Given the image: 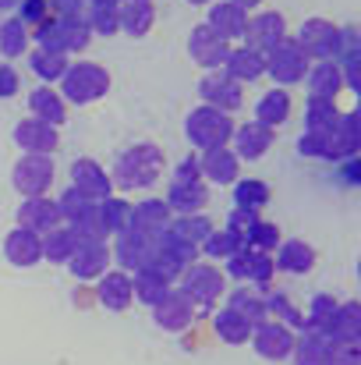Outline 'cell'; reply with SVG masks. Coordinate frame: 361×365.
I'll list each match as a JSON object with an SVG mask.
<instances>
[{
	"label": "cell",
	"mask_w": 361,
	"mask_h": 365,
	"mask_svg": "<svg viewBox=\"0 0 361 365\" xmlns=\"http://www.w3.org/2000/svg\"><path fill=\"white\" fill-rule=\"evenodd\" d=\"M248 248H255V252H273L276 245H280V231H276V224H266V220H255V227L248 231V238H244Z\"/></svg>",
	"instance_id": "c3c4849f"
},
{
	"label": "cell",
	"mask_w": 361,
	"mask_h": 365,
	"mask_svg": "<svg viewBox=\"0 0 361 365\" xmlns=\"http://www.w3.org/2000/svg\"><path fill=\"white\" fill-rule=\"evenodd\" d=\"M326 351H330V337L323 330H305L301 337H294V351L298 365H326Z\"/></svg>",
	"instance_id": "d6a6232c"
},
{
	"label": "cell",
	"mask_w": 361,
	"mask_h": 365,
	"mask_svg": "<svg viewBox=\"0 0 361 365\" xmlns=\"http://www.w3.org/2000/svg\"><path fill=\"white\" fill-rule=\"evenodd\" d=\"M14 93H18V75L7 64H0V96H14Z\"/></svg>",
	"instance_id": "db71d44e"
},
{
	"label": "cell",
	"mask_w": 361,
	"mask_h": 365,
	"mask_svg": "<svg viewBox=\"0 0 361 365\" xmlns=\"http://www.w3.org/2000/svg\"><path fill=\"white\" fill-rule=\"evenodd\" d=\"M220 39H244V25H248V14L234 7L231 0H224V4H213L209 7V21H206Z\"/></svg>",
	"instance_id": "cb8c5ba5"
},
{
	"label": "cell",
	"mask_w": 361,
	"mask_h": 365,
	"mask_svg": "<svg viewBox=\"0 0 361 365\" xmlns=\"http://www.w3.org/2000/svg\"><path fill=\"white\" fill-rule=\"evenodd\" d=\"M224 75H231L234 82H255L266 75V53L258 50H248V46H238L227 53V64H224Z\"/></svg>",
	"instance_id": "603a6c76"
},
{
	"label": "cell",
	"mask_w": 361,
	"mask_h": 365,
	"mask_svg": "<svg viewBox=\"0 0 361 365\" xmlns=\"http://www.w3.org/2000/svg\"><path fill=\"white\" fill-rule=\"evenodd\" d=\"M64 220H61V210H57V202L53 199H46V195H39V199H25L21 202V210H18V227H25V231H32V235H46V231H53V227H61Z\"/></svg>",
	"instance_id": "7c38bea8"
},
{
	"label": "cell",
	"mask_w": 361,
	"mask_h": 365,
	"mask_svg": "<svg viewBox=\"0 0 361 365\" xmlns=\"http://www.w3.org/2000/svg\"><path fill=\"white\" fill-rule=\"evenodd\" d=\"M333 312H337V298L315 294V298H312V312H308V319H305V330H323V334H326Z\"/></svg>",
	"instance_id": "7dc6e473"
},
{
	"label": "cell",
	"mask_w": 361,
	"mask_h": 365,
	"mask_svg": "<svg viewBox=\"0 0 361 365\" xmlns=\"http://www.w3.org/2000/svg\"><path fill=\"white\" fill-rule=\"evenodd\" d=\"M14 188L25 195V199H39L46 195L50 181H53V160L50 156H39V153H28L25 160L14 163Z\"/></svg>",
	"instance_id": "52a82bcc"
},
{
	"label": "cell",
	"mask_w": 361,
	"mask_h": 365,
	"mask_svg": "<svg viewBox=\"0 0 361 365\" xmlns=\"http://www.w3.org/2000/svg\"><path fill=\"white\" fill-rule=\"evenodd\" d=\"M71 181H75V192H82L93 202H103V199L114 195V185H110L107 170L96 160H75L71 163Z\"/></svg>",
	"instance_id": "8fae6325"
},
{
	"label": "cell",
	"mask_w": 361,
	"mask_h": 365,
	"mask_svg": "<svg viewBox=\"0 0 361 365\" xmlns=\"http://www.w3.org/2000/svg\"><path fill=\"white\" fill-rule=\"evenodd\" d=\"M131 227L149 238H159L170 227V206L163 199H145V202L131 206Z\"/></svg>",
	"instance_id": "2e32d148"
},
{
	"label": "cell",
	"mask_w": 361,
	"mask_h": 365,
	"mask_svg": "<svg viewBox=\"0 0 361 365\" xmlns=\"http://www.w3.org/2000/svg\"><path fill=\"white\" fill-rule=\"evenodd\" d=\"M227 269H231L234 277H241V280H255V284H262V280H269V277L276 273L273 255L255 252V248H248V245H241L238 252L227 259Z\"/></svg>",
	"instance_id": "5bb4252c"
},
{
	"label": "cell",
	"mask_w": 361,
	"mask_h": 365,
	"mask_svg": "<svg viewBox=\"0 0 361 365\" xmlns=\"http://www.w3.org/2000/svg\"><path fill=\"white\" fill-rule=\"evenodd\" d=\"M266 319L283 323V327H301V330H305V316L291 305L287 294H273V298H266Z\"/></svg>",
	"instance_id": "f6af8a7d"
},
{
	"label": "cell",
	"mask_w": 361,
	"mask_h": 365,
	"mask_svg": "<svg viewBox=\"0 0 361 365\" xmlns=\"http://www.w3.org/2000/svg\"><path fill=\"white\" fill-rule=\"evenodd\" d=\"M181 294L195 305H213L224 294V273L213 266H195L188 262L181 269Z\"/></svg>",
	"instance_id": "8992f818"
},
{
	"label": "cell",
	"mask_w": 361,
	"mask_h": 365,
	"mask_svg": "<svg viewBox=\"0 0 361 365\" xmlns=\"http://www.w3.org/2000/svg\"><path fill=\"white\" fill-rule=\"evenodd\" d=\"M78 238H75V231L71 227H53V231H46L43 235V255L50 259V262H68L71 255H75V248H78Z\"/></svg>",
	"instance_id": "e575fe53"
},
{
	"label": "cell",
	"mask_w": 361,
	"mask_h": 365,
	"mask_svg": "<svg viewBox=\"0 0 361 365\" xmlns=\"http://www.w3.org/2000/svg\"><path fill=\"white\" fill-rule=\"evenodd\" d=\"M28 107H32V118L43 124H50V128H61L64 118H68V107H64V96H57L53 89H36L32 96H28Z\"/></svg>",
	"instance_id": "f1b7e54d"
},
{
	"label": "cell",
	"mask_w": 361,
	"mask_h": 365,
	"mask_svg": "<svg viewBox=\"0 0 361 365\" xmlns=\"http://www.w3.org/2000/svg\"><path fill=\"white\" fill-rule=\"evenodd\" d=\"M174 238H181L184 245H202L209 238V231H213V224L206 220V217H199V213H188V217H177V220H170V227H167Z\"/></svg>",
	"instance_id": "8d00e7d4"
},
{
	"label": "cell",
	"mask_w": 361,
	"mask_h": 365,
	"mask_svg": "<svg viewBox=\"0 0 361 365\" xmlns=\"http://www.w3.org/2000/svg\"><path fill=\"white\" fill-rule=\"evenodd\" d=\"M312 262H315V252L305 242H283L276 259H273V266H280L283 273H308Z\"/></svg>",
	"instance_id": "836d02e7"
},
{
	"label": "cell",
	"mask_w": 361,
	"mask_h": 365,
	"mask_svg": "<svg viewBox=\"0 0 361 365\" xmlns=\"http://www.w3.org/2000/svg\"><path fill=\"white\" fill-rule=\"evenodd\" d=\"M61 86H64V96L71 103H93L110 89V75H107V68H100L93 61H82V64H68Z\"/></svg>",
	"instance_id": "7a4b0ae2"
},
{
	"label": "cell",
	"mask_w": 361,
	"mask_h": 365,
	"mask_svg": "<svg viewBox=\"0 0 361 365\" xmlns=\"http://www.w3.org/2000/svg\"><path fill=\"white\" fill-rule=\"evenodd\" d=\"M231 135H234L231 118L220 114V110H213V107H199V110L188 118V138H192V145H199L202 153L224 149V145L231 142Z\"/></svg>",
	"instance_id": "277c9868"
},
{
	"label": "cell",
	"mask_w": 361,
	"mask_h": 365,
	"mask_svg": "<svg viewBox=\"0 0 361 365\" xmlns=\"http://www.w3.org/2000/svg\"><path fill=\"white\" fill-rule=\"evenodd\" d=\"M163 170V153L152 142H138L131 149H124L114 167V181L117 188H149Z\"/></svg>",
	"instance_id": "6da1fadb"
},
{
	"label": "cell",
	"mask_w": 361,
	"mask_h": 365,
	"mask_svg": "<svg viewBox=\"0 0 361 365\" xmlns=\"http://www.w3.org/2000/svg\"><path fill=\"white\" fill-rule=\"evenodd\" d=\"M167 291H170V287H167L163 280H156L152 273H145V269L131 277V298H138V302H145V305L163 302V298H167Z\"/></svg>",
	"instance_id": "b9f144b4"
},
{
	"label": "cell",
	"mask_w": 361,
	"mask_h": 365,
	"mask_svg": "<svg viewBox=\"0 0 361 365\" xmlns=\"http://www.w3.org/2000/svg\"><path fill=\"white\" fill-rule=\"evenodd\" d=\"M231 4H234V7H241V11L248 14V11H255V7H258L262 0H231Z\"/></svg>",
	"instance_id": "11a10c76"
},
{
	"label": "cell",
	"mask_w": 361,
	"mask_h": 365,
	"mask_svg": "<svg viewBox=\"0 0 361 365\" xmlns=\"http://www.w3.org/2000/svg\"><path fill=\"white\" fill-rule=\"evenodd\" d=\"M251 344L262 359L269 362H280V359H291L294 351V334L283 327V323H273V319H262L258 327H251Z\"/></svg>",
	"instance_id": "9c48e42d"
},
{
	"label": "cell",
	"mask_w": 361,
	"mask_h": 365,
	"mask_svg": "<svg viewBox=\"0 0 361 365\" xmlns=\"http://www.w3.org/2000/svg\"><path fill=\"white\" fill-rule=\"evenodd\" d=\"M50 18V4L46 0H18V21L28 25H43Z\"/></svg>",
	"instance_id": "816d5d0a"
},
{
	"label": "cell",
	"mask_w": 361,
	"mask_h": 365,
	"mask_svg": "<svg viewBox=\"0 0 361 365\" xmlns=\"http://www.w3.org/2000/svg\"><path fill=\"white\" fill-rule=\"evenodd\" d=\"M287 39V25H283V14H276V11H266V14H255V18H248V25H244V43H248V50H258V53H269L276 43H283Z\"/></svg>",
	"instance_id": "30bf717a"
},
{
	"label": "cell",
	"mask_w": 361,
	"mask_h": 365,
	"mask_svg": "<svg viewBox=\"0 0 361 365\" xmlns=\"http://www.w3.org/2000/svg\"><path fill=\"white\" fill-rule=\"evenodd\" d=\"M39 36V50H53V53H68V50H85L93 32L82 18H53L36 25Z\"/></svg>",
	"instance_id": "3957f363"
},
{
	"label": "cell",
	"mask_w": 361,
	"mask_h": 365,
	"mask_svg": "<svg viewBox=\"0 0 361 365\" xmlns=\"http://www.w3.org/2000/svg\"><path fill=\"white\" fill-rule=\"evenodd\" d=\"M114 11H117V29H124L127 36H145L156 18L152 0H117Z\"/></svg>",
	"instance_id": "7402d4cb"
},
{
	"label": "cell",
	"mask_w": 361,
	"mask_h": 365,
	"mask_svg": "<svg viewBox=\"0 0 361 365\" xmlns=\"http://www.w3.org/2000/svg\"><path fill=\"white\" fill-rule=\"evenodd\" d=\"M199 174L209 178V181H220V185L238 181V156H234L227 145H224V149H209V153H202V160H199Z\"/></svg>",
	"instance_id": "4316f807"
},
{
	"label": "cell",
	"mask_w": 361,
	"mask_h": 365,
	"mask_svg": "<svg viewBox=\"0 0 361 365\" xmlns=\"http://www.w3.org/2000/svg\"><path fill=\"white\" fill-rule=\"evenodd\" d=\"M238 248H241V245L234 242L227 231H209V238L202 242V252H206L209 259H231Z\"/></svg>",
	"instance_id": "681fc988"
},
{
	"label": "cell",
	"mask_w": 361,
	"mask_h": 365,
	"mask_svg": "<svg viewBox=\"0 0 361 365\" xmlns=\"http://www.w3.org/2000/svg\"><path fill=\"white\" fill-rule=\"evenodd\" d=\"M287 118H291V96L283 89H269L255 107V124H262L269 131H276V124H283Z\"/></svg>",
	"instance_id": "1f68e13d"
},
{
	"label": "cell",
	"mask_w": 361,
	"mask_h": 365,
	"mask_svg": "<svg viewBox=\"0 0 361 365\" xmlns=\"http://www.w3.org/2000/svg\"><path fill=\"white\" fill-rule=\"evenodd\" d=\"M344 46V29H337L333 21L326 18H312L301 25V36H298V50L305 57H319V61H330L337 57Z\"/></svg>",
	"instance_id": "5b68a950"
},
{
	"label": "cell",
	"mask_w": 361,
	"mask_h": 365,
	"mask_svg": "<svg viewBox=\"0 0 361 365\" xmlns=\"http://www.w3.org/2000/svg\"><path fill=\"white\" fill-rule=\"evenodd\" d=\"M18 7V0H0V11H14Z\"/></svg>",
	"instance_id": "9f6ffc18"
},
{
	"label": "cell",
	"mask_w": 361,
	"mask_h": 365,
	"mask_svg": "<svg viewBox=\"0 0 361 365\" xmlns=\"http://www.w3.org/2000/svg\"><path fill=\"white\" fill-rule=\"evenodd\" d=\"M107 262H110V252L103 242H82L75 248V255L68 259L71 273L82 277V280H93V277H103L107 273Z\"/></svg>",
	"instance_id": "e0dca14e"
},
{
	"label": "cell",
	"mask_w": 361,
	"mask_h": 365,
	"mask_svg": "<svg viewBox=\"0 0 361 365\" xmlns=\"http://www.w3.org/2000/svg\"><path fill=\"white\" fill-rule=\"evenodd\" d=\"M337 121H340V114H337L333 100H312V103H308V131H312V135L333 131Z\"/></svg>",
	"instance_id": "ee69618b"
},
{
	"label": "cell",
	"mask_w": 361,
	"mask_h": 365,
	"mask_svg": "<svg viewBox=\"0 0 361 365\" xmlns=\"http://www.w3.org/2000/svg\"><path fill=\"white\" fill-rule=\"evenodd\" d=\"M206 202H209V192H206L202 181H174V185H170V195H167L170 213L188 217V213H199Z\"/></svg>",
	"instance_id": "d4e9b609"
},
{
	"label": "cell",
	"mask_w": 361,
	"mask_h": 365,
	"mask_svg": "<svg viewBox=\"0 0 361 365\" xmlns=\"http://www.w3.org/2000/svg\"><path fill=\"white\" fill-rule=\"evenodd\" d=\"M100 302L114 312H124L135 298H131V273L114 269V273H103L100 277Z\"/></svg>",
	"instance_id": "83f0119b"
},
{
	"label": "cell",
	"mask_w": 361,
	"mask_h": 365,
	"mask_svg": "<svg viewBox=\"0 0 361 365\" xmlns=\"http://www.w3.org/2000/svg\"><path fill=\"white\" fill-rule=\"evenodd\" d=\"M28 64L39 78L46 82H61L64 71H68V53H53V50H32L28 53Z\"/></svg>",
	"instance_id": "f35d334b"
},
{
	"label": "cell",
	"mask_w": 361,
	"mask_h": 365,
	"mask_svg": "<svg viewBox=\"0 0 361 365\" xmlns=\"http://www.w3.org/2000/svg\"><path fill=\"white\" fill-rule=\"evenodd\" d=\"M216 337L220 341H227V344H244V341H251V323L238 316L234 309H220L216 312Z\"/></svg>",
	"instance_id": "d590c367"
},
{
	"label": "cell",
	"mask_w": 361,
	"mask_h": 365,
	"mask_svg": "<svg viewBox=\"0 0 361 365\" xmlns=\"http://www.w3.org/2000/svg\"><path fill=\"white\" fill-rule=\"evenodd\" d=\"M326 365H361L358 344H351V341H330Z\"/></svg>",
	"instance_id": "f907efd6"
},
{
	"label": "cell",
	"mask_w": 361,
	"mask_h": 365,
	"mask_svg": "<svg viewBox=\"0 0 361 365\" xmlns=\"http://www.w3.org/2000/svg\"><path fill=\"white\" fill-rule=\"evenodd\" d=\"M227 309H234L238 316H244L251 327H258L262 319H266V298H258L255 291H234V298H231V305Z\"/></svg>",
	"instance_id": "7bdbcfd3"
},
{
	"label": "cell",
	"mask_w": 361,
	"mask_h": 365,
	"mask_svg": "<svg viewBox=\"0 0 361 365\" xmlns=\"http://www.w3.org/2000/svg\"><path fill=\"white\" fill-rule=\"evenodd\" d=\"M46 4H50V11H57V18H82L78 14L82 0H46Z\"/></svg>",
	"instance_id": "f5cc1de1"
},
{
	"label": "cell",
	"mask_w": 361,
	"mask_h": 365,
	"mask_svg": "<svg viewBox=\"0 0 361 365\" xmlns=\"http://www.w3.org/2000/svg\"><path fill=\"white\" fill-rule=\"evenodd\" d=\"M4 255L14 262V266H36L43 259V238L25 231V227H14L7 238H4Z\"/></svg>",
	"instance_id": "ffe728a7"
},
{
	"label": "cell",
	"mask_w": 361,
	"mask_h": 365,
	"mask_svg": "<svg viewBox=\"0 0 361 365\" xmlns=\"http://www.w3.org/2000/svg\"><path fill=\"white\" fill-rule=\"evenodd\" d=\"M192 4H206V0H192Z\"/></svg>",
	"instance_id": "6f0895ef"
},
{
	"label": "cell",
	"mask_w": 361,
	"mask_h": 365,
	"mask_svg": "<svg viewBox=\"0 0 361 365\" xmlns=\"http://www.w3.org/2000/svg\"><path fill=\"white\" fill-rule=\"evenodd\" d=\"M14 142H18L21 149H28V153L50 156V153L57 149V128H50V124L28 118V121H21L18 128H14Z\"/></svg>",
	"instance_id": "d6986e66"
},
{
	"label": "cell",
	"mask_w": 361,
	"mask_h": 365,
	"mask_svg": "<svg viewBox=\"0 0 361 365\" xmlns=\"http://www.w3.org/2000/svg\"><path fill=\"white\" fill-rule=\"evenodd\" d=\"M28 50V29L18 21V18H7L0 21V53L4 57H18Z\"/></svg>",
	"instance_id": "ab89813d"
},
{
	"label": "cell",
	"mask_w": 361,
	"mask_h": 365,
	"mask_svg": "<svg viewBox=\"0 0 361 365\" xmlns=\"http://www.w3.org/2000/svg\"><path fill=\"white\" fill-rule=\"evenodd\" d=\"M199 93H202V100H206L213 110H220V114H231V110H238L241 103H244L241 86L231 78V75H220V71L206 75L202 86H199Z\"/></svg>",
	"instance_id": "4fadbf2b"
},
{
	"label": "cell",
	"mask_w": 361,
	"mask_h": 365,
	"mask_svg": "<svg viewBox=\"0 0 361 365\" xmlns=\"http://www.w3.org/2000/svg\"><path fill=\"white\" fill-rule=\"evenodd\" d=\"M188 46H192V57H195L202 68H224V64H227V53H231L227 39H220L209 25H199V29L192 32Z\"/></svg>",
	"instance_id": "9a60e30c"
},
{
	"label": "cell",
	"mask_w": 361,
	"mask_h": 365,
	"mask_svg": "<svg viewBox=\"0 0 361 365\" xmlns=\"http://www.w3.org/2000/svg\"><path fill=\"white\" fill-rule=\"evenodd\" d=\"M152 316H156V323H159L163 330L181 334V330L192 323V302H188L181 291H167V298L152 305Z\"/></svg>",
	"instance_id": "ac0fdd59"
},
{
	"label": "cell",
	"mask_w": 361,
	"mask_h": 365,
	"mask_svg": "<svg viewBox=\"0 0 361 365\" xmlns=\"http://www.w3.org/2000/svg\"><path fill=\"white\" fill-rule=\"evenodd\" d=\"M234 202H238L241 213H258V210L269 202V188H266L262 181H238Z\"/></svg>",
	"instance_id": "60d3db41"
},
{
	"label": "cell",
	"mask_w": 361,
	"mask_h": 365,
	"mask_svg": "<svg viewBox=\"0 0 361 365\" xmlns=\"http://www.w3.org/2000/svg\"><path fill=\"white\" fill-rule=\"evenodd\" d=\"M266 71H269L276 82L291 86V82H301V78L308 75V57L298 50V43L283 39V43H276V46L266 53Z\"/></svg>",
	"instance_id": "ba28073f"
},
{
	"label": "cell",
	"mask_w": 361,
	"mask_h": 365,
	"mask_svg": "<svg viewBox=\"0 0 361 365\" xmlns=\"http://www.w3.org/2000/svg\"><path fill=\"white\" fill-rule=\"evenodd\" d=\"M82 21L89 25V32H100V36H114L117 32V11L103 7V4H89V14Z\"/></svg>",
	"instance_id": "bcb514c9"
},
{
	"label": "cell",
	"mask_w": 361,
	"mask_h": 365,
	"mask_svg": "<svg viewBox=\"0 0 361 365\" xmlns=\"http://www.w3.org/2000/svg\"><path fill=\"white\" fill-rule=\"evenodd\" d=\"M234 156L238 160H258L269 145H273V131L262 128V124H244V128H234Z\"/></svg>",
	"instance_id": "484cf974"
},
{
	"label": "cell",
	"mask_w": 361,
	"mask_h": 365,
	"mask_svg": "<svg viewBox=\"0 0 361 365\" xmlns=\"http://www.w3.org/2000/svg\"><path fill=\"white\" fill-rule=\"evenodd\" d=\"M96 210H100V220H103L107 235H124V231H131V202L110 195V199H103Z\"/></svg>",
	"instance_id": "74e56055"
},
{
	"label": "cell",
	"mask_w": 361,
	"mask_h": 365,
	"mask_svg": "<svg viewBox=\"0 0 361 365\" xmlns=\"http://www.w3.org/2000/svg\"><path fill=\"white\" fill-rule=\"evenodd\" d=\"M308 86H312V100H333L340 89H344V71L340 64L333 61H319L308 75Z\"/></svg>",
	"instance_id": "f546056e"
},
{
	"label": "cell",
	"mask_w": 361,
	"mask_h": 365,
	"mask_svg": "<svg viewBox=\"0 0 361 365\" xmlns=\"http://www.w3.org/2000/svg\"><path fill=\"white\" fill-rule=\"evenodd\" d=\"M152 248H156V238H149V235H142V231H124L117 235V255L120 262H124V269H145V262L152 259Z\"/></svg>",
	"instance_id": "44dd1931"
},
{
	"label": "cell",
	"mask_w": 361,
	"mask_h": 365,
	"mask_svg": "<svg viewBox=\"0 0 361 365\" xmlns=\"http://www.w3.org/2000/svg\"><path fill=\"white\" fill-rule=\"evenodd\" d=\"M358 334H361V309L355 302L337 305V312H333V319L326 327V337L330 341H351V344H358Z\"/></svg>",
	"instance_id": "4dcf8cb0"
}]
</instances>
